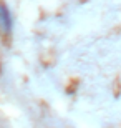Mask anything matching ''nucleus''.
Segmentation results:
<instances>
[{"mask_svg":"<svg viewBox=\"0 0 121 128\" xmlns=\"http://www.w3.org/2000/svg\"><path fill=\"white\" fill-rule=\"evenodd\" d=\"M12 27H13V18L10 15V10L7 8V5L0 4V32L8 35L12 32Z\"/></svg>","mask_w":121,"mask_h":128,"instance_id":"obj_1","label":"nucleus"}]
</instances>
